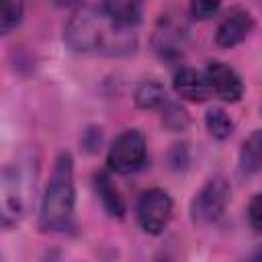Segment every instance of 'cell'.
<instances>
[{"label":"cell","mask_w":262,"mask_h":262,"mask_svg":"<svg viewBox=\"0 0 262 262\" xmlns=\"http://www.w3.org/2000/svg\"><path fill=\"white\" fill-rule=\"evenodd\" d=\"M25 12V0H0V31L8 35L20 25Z\"/></svg>","instance_id":"9a60e30c"},{"label":"cell","mask_w":262,"mask_h":262,"mask_svg":"<svg viewBox=\"0 0 262 262\" xmlns=\"http://www.w3.org/2000/svg\"><path fill=\"white\" fill-rule=\"evenodd\" d=\"M239 168L246 174H256L262 170V129L254 131L239 149Z\"/></svg>","instance_id":"8fae6325"},{"label":"cell","mask_w":262,"mask_h":262,"mask_svg":"<svg viewBox=\"0 0 262 262\" xmlns=\"http://www.w3.org/2000/svg\"><path fill=\"white\" fill-rule=\"evenodd\" d=\"M74 174H72V158L61 154L55 162L51 180L45 188L41 211H39V229L41 231H59L66 229L74 215Z\"/></svg>","instance_id":"7a4b0ae2"},{"label":"cell","mask_w":262,"mask_h":262,"mask_svg":"<svg viewBox=\"0 0 262 262\" xmlns=\"http://www.w3.org/2000/svg\"><path fill=\"white\" fill-rule=\"evenodd\" d=\"M94 188H96L98 199H100L102 207L106 209V213L121 219L125 215V205H123V199H121L117 186L113 184V180H111V176L106 172L94 174Z\"/></svg>","instance_id":"30bf717a"},{"label":"cell","mask_w":262,"mask_h":262,"mask_svg":"<svg viewBox=\"0 0 262 262\" xmlns=\"http://www.w3.org/2000/svg\"><path fill=\"white\" fill-rule=\"evenodd\" d=\"M229 194H231V188L223 176L209 178L190 203L192 221L201 223V225L215 223L225 213V207L229 203Z\"/></svg>","instance_id":"3957f363"},{"label":"cell","mask_w":262,"mask_h":262,"mask_svg":"<svg viewBox=\"0 0 262 262\" xmlns=\"http://www.w3.org/2000/svg\"><path fill=\"white\" fill-rule=\"evenodd\" d=\"M205 125H207V131L215 139H225L233 131V121L223 108H209L205 115Z\"/></svg>","instance_id":"5bb4252c"},{"label":"cell","mask_w":262,"mask_h":262,"mask_svg":"<svg viewBox=\"0 0 262 262\" xmlns=\"http://www.w3.org/2000/svg\"><path fill=\"white\" fill-rule=\"evenodd\" d=\"M131 25L115 20L104 8H80L63 29L66 45L76 53H129L135 47V37L129 33Z\"/></svg>","instance_id":"6da1fadb"},{"label":"cell","mask_w":262,"mask_h":262,"mask_svg":"<svg viewBox=\"0 0 262 262\" xmlns=\"http://www.w3.org/2000/svg\"><path fill=\"white\" fill-rule=\"evenodd\" d=\"M248 221L258 233H262V192L254 194L248 203Z\"/></svg>","instance_id":"ac0fdd59"},{"label":"cell","mask_w":262,"mask_h":262,"mask_svg":"<svg viewBox=\"0 0 262 262\" xmlns=\"http://www.w3.org/2000/svg\"><path fill=\"white\" fill-rule=\"evenodd\" d=\"M219 6H221V0H190V14L199 20H205L217 14Z\"/></svg>","instance_id":"e0dca14e"},{"label":"cell","mask_w":262,"mask_h":262,"mask_svg":"<svg viewBox=\"0 0 262 262\" xmlns=\"http://www.w3.org/2000/svg\"><path fill=\"white\" fill-rule=\"evenodd\" d=\"M168 102V96H166V90L160 82L156 80H145L137 86L135 90V104L139 108H145V111H151V108H162L164 104Z\"/></svg>","instance_id":"7c38bea8"},{"label":"cell","mask_w":262,"mask_h":262,"mask_svg":"<svg viewBox=\"0 0 262 262\" xmlns=\"http://www.w3.org/2000/svg\"><path fill=\"white\" fill-rule=\"evenodd\" d=\"M143 0H102V8L119 23L133 25L139 18Z\"/></svg>","instance_id":"4fadbf2b"},{"label":"cell","mask_w":262,"mask_h":262,"mask_svg":"<svg viewBox=\"0 0 262 262\" xmlns=\"http://www.w3.org/2000/svg\"><path fill=\"white\" fill-rule=\"evenodd\" d=\"M174 90L180 98L190 100V102H205L207 98L213 96L207 74L205 72H196L192 68H180L174 74Z\"/></svg>","instance_id":"ba28073f"},{"label":"cell","mask_w":262,"mask_h":262,"mask_svg":"<svg viewBox=\"0 0 262 262\" xmlns=\"http://www.w3.org/2000/svg\"><path fill=\"white\" fill-rule=\"evenodd\" d=\"M162 123L172 131H184L190 121H188V115H186V111L182 106H178V104L168 100L162 106Z\"/></svg>","instance_id":"2e32d148"},{"label":"cell","mask_w":262,"mask_h":262,"mask_svg":"<svg viewBox=\"0 0 262 262\" xmlns=\"http://www.w3.org/2000/svg\"><path fill=\"white\" fill-rule=\"evenodd\" d=\"M147 154L145 137L139 129H125L111 145L106 164L117 174H131L143 166Z\"/></svg>","instance_id":"277c9868"},{"label":"cell","mask_w":262,"mask_h":262,"mask_svg":"<svg viewBox=\"0 0 262 262\" xmlns=\"http://www.w3.org/2000/svg\"><path fill=\"white\" fill-rule=\"evenodd\" d=\"M252 27H254L252 14L246 12V10H235L227 18H223L221 25L217 27L215 43L219 47H223V49H231V47L239 45L250 35Z\"/></svg>","instance_id":"9c48e42d"},{"label":"cell","mask_w":262,"mask_h":262,"mask_svg":"<svg viewBox=\"0 0 262 262\" xmlns=\"http://www.w3.org/2000/svg\"><path fill=\"white\" fill-rule=\"evenodd\" d=\"M188 43V27L176 16H162L154 29L151 47L164 59H174L184 53Z\"/></svg>","instance_id":"8992f818"},{"label":"cell","mask_w":262,"mask_h":262,"mask_svg":"<svg viewBox=\"0 0 262 262\" xmlns=\"http://www.w3.org/2000/svg\"><path fill=\"white\" fill-rule=\"evenodd\" d=\"M207 80L211 86L213 96H217L223 102H237L244 96V84L242 78L233 68L221 61H211L207 66Z\"/></svg>","instance_id":"52a82bcc"},{"label":"cell","mask_w":262,"mask_h":262,"mask_svg":"<svg viewBox=\"0 0 262 262\" xmlns=\"http://www.w3.org/2000/svg\"><path fill=\"white\" fill-rule=\"evenodd\" d=\"M172 219V199L164 188H149L137 201V221L149 235H158Z\"/></svg>","instance_id":"5b68a950"}]
</instances>
